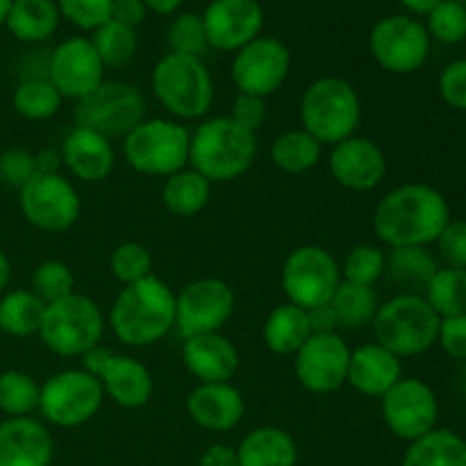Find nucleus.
Wrapping results in <instances>:
<instances>
[{
	"mask_svg": "<svg viewBox=\"0 0 466 466\" xmlns=\"http://www.w3.org/2000/svg\"><path fill=\"white\" fill-rule=\"evenodd\" d=\"M168 41V53L177 55H191V57H200L205 50L209 48L208 35H205L203 16L200 14H177L171 21L167 30Z\"/></svg>",
	"mask_w": 466,
	"mask_h": 466,
	"instance_id": "37998d69",
	"label": "nucleus"
},
{
	"mask_svg": "<svg viewBox=\"0 0 466 466\" xmlns=\"http://www.w3.org/2000/svg\"><path fill=\"white\" fill-rule=\"evenodd\" d=\"M235 289L221 278H198L176 294V330L182 339L221 332L235 314Z\"/></svg>",
	"mask_w": 466,
	"mask_h": 466,
	"instance_id": "4468645a",
	"label": "nucleus"
},
{
	"mask_svg": "<svg viewBox=\"0 0 466 466\" xmlns=\"http://www.w3.org/2000/svg\"><path fill=\"white\" fill-rule=\"evenodd\" d=\"M198 466H239L237 449L228 444H212L203 451Z\"/></svg>",
	"mask_w": 466,
	"mask_h": 466,
	"instance_id": "5fc2aeb1",
	"label": "nucleus"
},
{
	"mask_svg": "<svg viewBox=\"0 0 466 466\" xmlns=\"http://www.w3.org/2000/svg\"><path fill=\"white\" fill-rule=\"evenodd\" d=\"M185 0H144V5L148 7V12L162 14V16H168V14H176L177 9L182 7Z\"/></svg>",
	"mask_w": 466,
	"mask_h": 466,
	"instance_id": "4d7b16f0",
	"label": "nucleus"
},
{
	"mask_svg": "<svg viewBox=\"0 0 466 466\" xmlns=\"http://www.w3.org/2000/svg\"><path fill=\"white\" fill-rule=\"evenodd\" d=\"M440 96L449 107L466 112V59H455L440 76Z\"/></svg>",
	"mask_w": 466,
	"mask_h": 466,
	"instance_id": "09e8293b",
	"label": "nucleus"
},
{
	"mask_svg": "<svg viewBox=\"0 0 466 466\" xmlns=\"http://www.w3.org/2000/svg\"><path fill=\"white\" fill-rule=\"evenodd\" d=\"M41 385L25 371L0 373V412L7 417H30L39 408Z\"/></svg>",
	"mask_w": 466,
	"mask_h": 466,
	"instance_id": "4c0bfd02",
	"label": "nucleus"
},
{
	"mask_svg": "<svg viewBox=\"0 0 466 466\" xmlns=\"http://www.w3.org/2000/svg\"><path fill=\"white\" fill-rule=\"evenodd\" d=\"M187 414L203 431L228 432L244 419V394L232 382H198L187 396Z\"/></svg>",
	"mask_w": 466,
	"mask_h": 466,
	"instance_id": "4be33fe9",
	"label": "nucleus"
},
{
	"mask_svg": "<svg viewBox=\"0 0 466 466\" xmlns=\"http://www.w3.org/2000/svg\"><path fill=\"white\" fill-rule=\"evenodd\" d=\"M400 378H403L400 358H396L385 346L371 341V344H362L350 350L346 385H350L362 396L382 399Z\"/></svg>",
	"mask_w": 466,
	"mask_h": 466,
	"instance_id": "393cba45",
	"label": "nucleus"
},
{
	"mask_svg": "<svg viewBox=\"0 0 466 466\" xmlns=\"http://www.w3.org/2000/svg\"><path fill=\"white\" fill-rule=\"evenodd\" d=\"M30 289L44 300L46 305L57 303L76 291V278L68 264L62 259H46L32 271Z\"/></svg>",
	"mask_w": 466,
	"mask_h": 466,
	"instance_id": "a19ab883",
	"label": "nucleus"
},
{
	"mask_svg": "<svg viewBox=\"0 0 466 466\" xmlns=\"http://www.w3.org/2000/svg\"><path fill=\"white\" fill-rule=\"evenodd\" d=\"M107 326L121 344L132 349L157 344L176 330V291L155 273L126 285L109 308Z\"/></svg>",
	"mask_w": 466,
	"mask_h": 466,
	"instance_id": "f03ea898",
	"label": "nucleus"
},
{
	"mask_svg": "<svg viewBox=\"0 0 466 466\" xmlns=\"http://www.w3.org/2000/svg\"><path fill=\"white\" fill-rule=\"evenodd\" d=\"M59 155L68 173L76 180L89 182V185L107 180L116 164L112 139L85 126H73L68 130L59 146Z\"/></svg>",
	"mask_w": 466,
	"mask_h": 466,
	"instance_id": "412c9836",
	"label": "nucleus"
},
{
	"mask_svg": "<svg viewBox=\"0 0 466 466\" xmlns=\"http://www.w3.org/2000/svg\"><path fill=\"white\" fill-rule=\"evenodd\" d=\"M423 299L431 303L440 319L466 314V268L440 267L428 282Z\"/></svg>",
	"mask_w": 466,
	"mask_h": 466,
	"instance_id": "e433bc0d",
	"label": "nucleus"
},
{
	"mask_svg": "<svg viewBox=\"0 0 466 466\" xmlns=\"http://www.w3.org/2000/svg\"><path fill=\"white\" fill-rule=\"evenodd\" d=\"M91 44H94L96 53L103 59L105 68H116L135 57L137 46H139V36H137L135 27H127L123 25V23H116L109 18V21L103 23L98 30H94Z\"/></svg>",
	"mask_w": 466,
	"mask_h": 466,
	"instance_id": "58836bf2",
	"label": "nucleus"
},
{
	"mask_svg": "<svg viewBox=\"0 0 466 466\" xmlns=\"http://www.w3.org/2000/svg\"><path fill=\"white\" fill-rule=\"evenodd\" d=\"M105 314L89 296L73 291L57 303L46 305L39 339L59 358H82L103 341Z\"/></svg>",
	"mask_w": 466,
	"mask_h": 466,
	"instance_id": "6e6552de",
	"label": "nucleus"
},
{
	"mask_svg": "<svg viewBox=\"0 0 466 466\" xmlns=\"http://www.w3.org/2000/svg\"><path fill=\"white\" fill-rule=\"evenodd\" d=\"M330 305L335 309L339 328H346V330H362V328L371 326L373 319H376L378 308H380V299H378L376 287L353 285V282L341 280L335 296L330 299Z\"/></svg>",
	"mask_w": 466,
	"mask_h": 466,
	"instance_id": "f704fd0d",
	"label": "nucleus"
},
{
	"mask_svg": "<svg viewBox=\"0 0 466 466\" xmlns=\"http://www.w3.org/2000/svg\"><path fill=\"white\" fill-rule=\"evenodd\" d=\"M9 7H12V0H0V25H3L5 18H7Z\"/></svg>",
	"mask_w": 466,
	"mask_h": 466,
	"instance_id": "052dcab7",
	"label": "nucleus"
},
{
	"mask_svg": "<svg viewBox=\"0 0 466 466\" xmlns=\"http://www.w3.org/2000/svg\"><path fill=\"white\" fill-rule=\"evenodd\" d=\"M400 466H466V440L449 428H435L410 441Z\"/></svg>",
	"mask_w": 466,
	"mask_h": 466,
	"instance_id": "7c9ffc66",
	"label": "nucleus"
},
{
	"mask_svg": "<svg viewBox=\"0 0 466 466\" xmlns=\"http://www.w3.org/2000/svg\"><path fill=\"white\" fill-rule=\"evenodd\" d=\"M191 132L176 118H144L123 137V157L132 171L168 177L189 167Z\"/></svg>",
	"mask_w": 466,
	"mask_h": 466,
	"instance_id": "0eeeda50",
	"label": "nucleus"
},
{
	"mask_svg": "<svg viewBox=\"0 0 466 466\" xmlns=\"http://www.w3.org/2000/svg\"><path fill=\"white\" fill-rule=\"evenodd\" d=\"M39 173L36 168V155L25 148H9L0 153V182L12 189H21Z\"/></svg>",
	"mask_w": 466,
	"mask_h": 466,
	"instance_id": "49530a36",
	"label": "nucleus"
},
{
	"mask_svg": "<svg viewBox=\"0 0 466 466\" xmlns=\"http://www.w3.org/2000/svg\"><path fill=\"white\" fill-rule=\"evenodd\" d=\"M48 80L64 100H82L105 82V64L86 36H68L48 57Z\"/></svg>",
	"mask_w": 466,
	"mask_h": 466,
	"instance_id": "a211bd4d",
	"label": "nucleus"
},
{
	"mask_svg": "<svg viewBox=\"0 0 466 466\" xmlns=\"http://www.w3.org/2000/svg\"><path fill=\"white\" fill-rule=\"evenodd\" d=\"M437 271L440 264L428 246L390 248L387 253L385 276L403 289L400 294H423Z\"/></svg>",
	"mask_w": 466,
	"mask_h": 466,
	"instance_id": "c85d7f7f",
	"label": "nucleus"
},
{
	"mask_svg": "<svg viewBox=\"0 0 466 466\" xmlns=\"http://www.w3.org/2000/svg\"><path fill=\"white\" fill-rule=\"evenodd\" d=\"M98 380L103 385L105 396L118 408H144L153 399V373L141 360L132 358V355L114 353Z\"/></svg>",
	"mask_w": 466,
	"mask_h": 466,
	"instance_id": "a878e982",
	"label": "nucleus"
},
{
	"mask_svg": "<svg viewBox=\"0 0 466 466\" xmlns=\"http://www.w3.org/2000/svg\"><path fill=\"white\" fill-rule=\"evenodd\" d=\"M449 221V200L426 182L394 187L373 209V232L390 248L435 244Z\"/></svg>",
	"mask_w": 466,
	"mask_h": 466,
	"instance_id": "f257e3e1",
	"label": "nucleus"
},
{
	"mask_svg": "<svg viewBox=\"0 0 466 466\" xmlns=\"http://www.w3.org/2000/svg\"><path fill=\"white\" fill-rule=\"evenodd\" d=\"M300 127L323 146H335L358 132L362 121V98L349 80L323 76L305 89L300 98Z\"/></svg>",
	"mask_w": 466,
	"mask_h": 466,
	"instance_id": "20e7f679",
	"label": "nucleus"
},
{
	"mask_svg": "<svg viewBox=\"0 0 466 466\" xmlns=\"http://www.w3.org/2000/svg\"><path fill=\"white\" fill-rule=\"evenodd\" d=\"M437 255L444 267L466 268V221L464 218H451L441 235L435 241Z\"/></svg>",
	"mask_w": 466,
	"mask_h": 466,
	"instance_id": "de8ad7c7",
	"label": "nucleus"
},
{
	"mask_svg": "<svg viewBox=\"0 0 466 466\" xmlns=\"http://www.w3.org/2000/svg\"><path fill=\"white\" fill-rule=\"evenodd\" d=\"M258 157V135L246 130L230 114L205 118L191 132L189 167L223 185L244 176Z\"/></svg>",
	"mask_w": 466,
	"mask_h": 466,
	"instance_id": "7ed1b4c3",
	"label": "nucleus"
},
{
	"mask_svg": "<svg viewBox=\"0 0 466 466\" xmlns=\"http://www.w3.org/2000/svg\"><path fill=\"white\" fill-rule=\"evenodd\" d=\"M62 94L48 77H25L18 82L12 96L14 112L27 121H48L62 109Z\"/></svg>",
	"mask_w": 466,
	"mask_h": 466,
	"instance_id": "c9c22d12",
	"label": "nucleus"
},
{
	"mask_svg": "<svg viewBox=\"0 0 466 466\" xmlns=\"http://www.w3.org/2000/svg\"><path fill=\"white\" fill-rule=\"evenodd\" d=\"M350 349L339 332L312 335L294 355V376L309 394H335L349 378Z\"/></svg>",
	"mask_w": 466,
	"mask_h": 466,
	"instance_id": "f3484780",
	"label": "nucleus"
},
{
	"mask_svg": "<svg viewBox=\"0 0 466 466\" xmlns=\"http://www.w3.org/2000/svg\"><path fill=\"white\" fill-rule=\"evenodd\" d=\"M209 198H212V182L191 167L168 176L162 187V203L173 217H196L208 208Z\"/></svg>",
	"mask_w": 466,
	"mask_h": 466,
	"instance_id": "2f4dec72",
	"label": "nucleus"
},
{
	"mask_svg": "<svg viewBox=\"0 0 466 466\" xmlns=\"http://www.w3.org/2000/svg\"><path fill=\"white\" fill-rule=\"evenodd\" d=\"M280 285L287 303L303 309L330 303L341 285V267L335 255L317 244H305L291 250L282 264Z\"/></svg>",
	"mask_w": 466,
	"mask_h": 466,
	"instance_id": "1a4fd4ad",
	"label": "nucleus"
},
{
	"mask_svg": "<svg viewBox=\"0 0 466 466\" xmlns=\"http://www.w3.org/2000/svg\"><path fill=\"white\" fill-rule=\"evenodd\" d=\"M59 14L55 0H12L5 25L25 44H39L50 39L59 27Z\"/></svg>",
	"mask_w": 466,
	"mask_h": 466,
	"instance_id": "c756f323",
	"label": "nucleus"
},
{
	"mask_svg": "<svg viewBox=\"0 0 466 466\" xmlns=\"http://www.w3.org/2000/svg\"><path fill=\"white\" fill-rule=\"evenodd\" d=\"M150 89L176 121H198L214 103V80L200 57L167 53L150 73Z\"/></svg>",
	"mask_w": 466,
	"mask_h": 466,
	"instance_id": "39448f33",
	"label": "nucleus"
},
{
	"mask_svg": "<svg viewBox=\"0 0 466 466\" xmlns=\"http://www.w3.org/2000/svg\"><path fill=\"white\" fill-rule=\"evenodd\" d=\"M146 118V98L135 85L105 80L86 98L77 100L76 126L91 127L107 139L126 137Z\"/></svg>",
	"mask_w": 466,
	"mask_h": 466,
	"instance_id": "f8f14e48",
	"label": "nucleus"
},
{
	"mask_svg": "<svg viewBox=\"0 0 466 466\" xmlns=\"http://www.w3.org/2000/svg\"><path fill=\"white\" fill-rule=\"evenodd\" d=\"M182 362L198 382H230L241 360L223 332H209L182 339Z\"/></svg>",
	"mask_w": 466,
	"mask_h": 466,
	"instance_id": "b1692460",
	"label": "nucleus"
},
{
	"mask_svg": "<svg viewBox=\"0 0 466 466\" xmlns=\"http://www.w3.org/2000/svg\"><path fill=\"white\" fill-rule=\"evenodd\" d=\"M308 319H309V328H312V335L337 332V328H339V321H337V314L330 303L308 309Z\"/></svg>",
	"mask_w": 466,
	"mask_h": 466,
	"instance_id": "864d4df0",
	"label": "nucleus"
},
{
	"mask_svg": "<svg viewBox=\"0 0 466 466\" xmlns=\"http://www.w3.org/2000/svg\"><path fill=\"white\" fill-rule=\"evenodd\" d=\"M426 30L441 44H460L466 39V7L458 0H441L428 14Z\"/></svg>",
	"mask_w": 466,
	"mask_h": 466,
	"instance_id": "c03bdc74",
	"label": "nucleus"
},
{
	"mask_svg": "<svg viewBox=\"0 0 466 466\" xmlns=\"http://www.w3.org/2000/svg\"><path fill=\"white\" fill-rule=\"evenodd\" d=\"M109 271L123 287L153 276V255L139 241H123L109 255Z\"/></svg>",
	"mask_w": 466,
	"mask_h": 466,
	"instance_id": "79ce46f5",
	"label": "nucleus"
},
{
	"mask_svg": "<svg viewBox=\"0 0 466 466\" xmlns=\"http://www.w3.org/2000/svg\"><path fill=\"white\" fill-rule=\"evenodd\" d=\"M291 71V53L276 36H258L237 50L230 76L239 94L268 98L287 82Z\"/></svg>",
	"mask_w": 466,
	"mask_h": 466,
	"instance_id": "dca6fc26",
	"label": "nucleus"
},
{
	"mask_svg": "<svg viewBox=\"0 0 466 466\" xmlns=\"http://www.w3.org/2000/svg\"><path fill=\"white\" fill-rule=\"evenodd\" d=\"M437 344L441 346L449 358L466 362V314L460 317L441 319L440 332H437Z\"/></svg>",
	"mask_w": 466,
	"mask_h": 466,
	"instance_id": "8fccbe9b",
	"label": "nucleus"
},
{
	"mask_svg": "<svg viewBox=\"0 0 466 466\" xmlns=\"http://www.w3.org/2000/svg\"><path fill=\"white\" fill-rule=\"evenodd\" d=\"M441 0H400V5H403V7H408L410 12H414V14H431L432 9L437 7V5H440Z\"/></svg>",
	"mask_w": 466,
	"mask_h": 466,
	"instance_id": "13d9d810",
	"label": "nucleus"
},
{
	"mask_svg": "<svg viewBox=\"0 0 466 466\" xmlns=\"http://www.w3.org/2000/svg\"><path fill=\"white\" fill-rule=\"evenodd\" d=\"M46 303L32 289H9L0 296V332L12 337L36 335Z\"/></svg>",
	"mask_w": 466,
	"mask_h": 466,
	"instance_id": "72a5a7b5",
	"label": "nucleus"
},
{
	"mask_svg": "<svg viewBox=\"0 0 466 466\" xmlns=\"http://www.w3.org/2000/svg\"><path fill=\"white\" fill-rule=\"evenodd\" d=\"M112 358H114V350L107 349V346L98 344V346H94V349L86 350V353L82 355V358H80L82 367L80 369H85V371L91 373L94 378H100V373L105 371V367H107L109 360H112Z\"/></svg>",
	"mask_w": 466,
	"mask_h": 466,
	"instance_id": "6e6d98bb",
	"label": "nucleus"
},
{
	"mask_svg": "<svg viewBox=\"0 0 466 466\" xmlns=\"http://www.w3.org/2000/svg\"><path fill=\"white\" fill-rule=\"evenodd\" d=\"M380 412L391 435L414 441L437 428L440 400L421 378H400L380 399Z\"/></svg>",
	"mask_w": 466,
	"mask_h": 466,
	"instance_id": "2eb2a0df",
	"label": "nucleus"
},
{
	"mask_svg": "<svg viewBox=\"0 0 466 466\" xmlns=\"http://www.w3.org/2000/svg\"><path fill=\"white\" fill-rule=\"evenodd\" d=\"M18 208L32 228L57 235L76 226L82 212V200L76 185L62 173L39 171L18 189Z\"/></svg>",
	"mask_w": 466,
	"mask_h": 466,
	"instance_id": "9b49d317",
	"label": "nucleus"
},
{
	"mask_svg": "<svg viewBox=\"0 0 466 466\" xmlns=\"http://www.w3.org/2000/svg\"><path fill=\"white\" fill-rule=\"evenodd\" d=\"M323 157V144L303 127L280 132L271 144V162L289 176H300L319 167Z\"/></svg>",
	"mask_w": 466,
	"mask_h": 466,
	"instance_id": "473e14b6",
	"label": "nucleus"
},
{
	"mask_svg": "<svg viewBox=\"0 0 466 466\" xmlns=\"http://www.w3.org/2000/svg\"><path fill=\"white\" fill-rule=\"evenodd\" d=\"M200 16L208 44L223 53L248 46L264 25V9L258 0H212Z\"/></svg>",
	"mask_w": 466,
	"mask_h": 466,
	"instance_id": "6ab92c4d",
	"label": "nucleus"
},
{
	"mask_svg": "<svg viewBox=\"0 0 466 466\" xmlns=\"http://www.w3.org/2000/svg\"><path fill=\"white\" fill-rule=\"evenodd\" d=\"M309 337L312 328H309L308 309L291 303L273 308L262 326L264 346L276 355H296Z\"/></svg>",
	"mask_w": 466,
	"mask_h": 466,
	"instance_id": "cd10ccee",
	"label": "nucleus"
},
{
	"mask_svg": "<svg viewBox=\"0 0 466 466\" xmlns=\"http://www.w3.org/2000/svg\"><path fill=\"white\" fill-rule=\"evenodd\" d=\"M387 253L380 246L358 244L346 253L341 267V280L353 282V285L376 287L380 278H385Z\"/></svg>",
	"mask_w": 466,
	"mask_h": 466,
	"instance_id": "ea45409f",
	"label": "nucleus"
},
{
	"mask_svg": "<svg viewBox=\"0 0 466 466\" xmlns=\"http://www.w3.org/2000/svg\"><path fill=\"white\" fill-rule=\"evenodd\" d=\"M369 53L382 71L394 73V76H410L428 62L431 35L417 18L396 14V16L382 18L371 27Z\"/></svg>",
	"mask_w": 466,
	"mask_h": 466,
	"instance_id": "ddd939ff",
	"label": "nucleus"
},
{
	"mask_svg": "<svg viewBox=\"0 0 466 466\" xmlns=\"http://www.w3.org/2000/svg\"><path fill=\"white\" fill-rule=\"evenodd\" d=\"M59 14L80 30H98L112 18L114 0H55Z\"/></svg>",
	"mask_w": 466,
	"mask_h": 466,
	"instance_id": "a18cd8bd",
	"label": "nucleus"
},
{
	"mask_svg": "<svg viewBox=\"0 0 466 466\" xmlns=\"http://www.w3.org/2000/svg\"><path fill=\"white\" fill-rule=\"evenodd\" d=\"M9 280H12V264H9L7 255L0 250V296L7 291L9 287Z\"/></svg>",
	"mask_w": 466,
	"mask_h": 466,
	"instance_id": "bf43d9fd",
	"label": "nucleus"
},
{
	"mask_svg": "<svg viewBox=\"0 0 466 466\" xmlns=\"http://www.w3.org/2000/svg\"><path fill=\"white\" fill-rule=\"evenodd\" d=\"M146 14H148V7L144 0H114L112 5V21L135 27V30L139 23H144Z\"/></svg>",
	"mask_w": 466,
	"mask_h": 466,
	"instance_id": "603ef678",
	"label": "nucleus"
},
{
	"mask_svg": "<svg viewBox=\"0 0 466 466\" xmlns=\"http://www.w3.org/2000/svg\"><path fill=\"white\" fill-rule=\"evenodd\" d=\"M239 466H296L299 446L294 437L278 426H259L237 446Z\"/></svg>",
	"mask_w": 466,
	"mask_h": 466,
	"instance_id": "bb28decb",
	"label": "nucleus"
},
{
	"mask_svg": "<svg viewBox=\"0 0 466 466\" xmlns=\"http://www.w3.org/2000/svg\"><path fill=\"white\" fill-rule=\"evenodd\" d=\"M55 441L44 421L7 417L0 423V466H50Z\"/></svg>",
	"mask_w": 466,
	"mask_h": 466,
	"instance_id": "5701e85b",
	"label": "nucleus"
},
{
	"mask_svg": "<svg viewBox=\"0 0 466 466\" xmlns=\"http://www.w3.org/2000/svg\"><path fill=\"white\" fill-rule=\"evenodd\" d=\"M230 116L235 118L239 126H244L246 130L258 135V130L264 126V121H267L268 116L267 98H259V96L250 94H237L235 103H232Z\"/></svg>",
	"mask_w": 466,
	"mask_h": 466,
	"instance_id": "3c124183",
	"label": "nucleus"
},
{
	"mask_svg": "<svg viewBox=\"0 0 466 466\" xmlns=\"http://www.w3.org/2000/svg\"><path fill=\"white\" fill-rule=\"evenodd\" d=\"M332 180L349 191H373L387 176V157L380 146L362 135L332 146L328 155Z\"/></svg>",
	"mask_w": 466,
	"mask_h": 466,
	"instance_id": "aec40b11",
	"label": "nucleus"
},
{
	"mask_svg": "<svg viewBox=\"0 0 466 466\" xmlns=\"http://www.w3.org/2000/svg\"><path fill=\"white\" fill-rule=\"evenodd\" d=\"M105 391L98 378L85 369H66L41 385L39 414L44 421L57 428H77L100 412Z\"/></svg>",
	"mask_w": 466,
	"mask_h": 466,
	"instance_id": "9d476101",
	"label": "nucleus"
},
{
	"mask_svg": "<svg viewBox=\"0 0 466 466\" xmlns=\"http://www.w3.org/2000/svg\"><path fill=\"white\" fill-rule=\"evenodd\" d=\"M440 323L423 294H396L380 303L371 328L376 344L403 360L428 353L437 344Z\"/></svg>",
	"mask_w": 466,
	"mask_h": 466,
	"instance_id": "423d86ee",
	"label": "nucleus"
}]
</instances>
